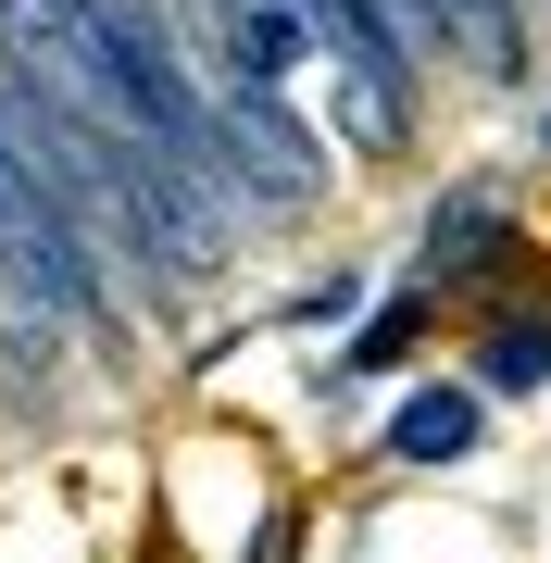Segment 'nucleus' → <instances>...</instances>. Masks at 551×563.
I'll list each match as a JSON object with an SVG mask.
<instances>
[{"instance_id":"obj_1","label":"nucleus","mask_w":551,"mask_h":563,"mask_svg":"<svg viewBox=\"0 0 551 563\" xmlns=\"http://www.w3.org/2000/svg\"><path fill=\"white\" fill-rule=\"evenodd\" d=\"M0 263H13L38 301L101 313V239H88V213L63 201L38 163H25V139H13V125H0Z\"/></svg>"},{"instance_id":"obj_2","label":"nucleus","mask_w":551,"mask_h":563,"mask_svg":"<svg viewBox=\"0 0 551 563\" xmlns=\"http://www.w3.org/2000/svg\"><path fill=\"white\" fill-rule=\"evenodd\" d=\"M213 125H225V176H251L264 201H301V188L327 176V163H313V139L288 125V101H276V88H251V76H239V101H225Z\"/></svg>"},{"instance_id":"obj_5","label":"nucleus","mask_w":551,"mask_h":563,"mask_svg":"<svg viewBox=\"0 0 551 563\" xmlns=\"http://www.w3.org/2000/svg\"><path fill=\"white\" fill-rule=\"evenodd\" d=\"M489 251V188H464V201L439 213V239H427V263H476Z\"/></svg>"},{"instance_id":"obj_3","label":"nucleus","mask_w":551,"mask_h":563,"mask_svg":"<svg viewBox=\"0 0 551 563\" xmlns=\"http://www.w3.org/2000/svg\"><path fill=\"white\" fill-rule=\"evenodd\" d=\"M388 451L401 463H464L476 451V388H414V401L388 413Z\"/></svg>"},{"instance_id":"obj_6","label":"nucleus","mask_w":551,"mask_h":563,"mask_svg":"<svg viewBox=\"0 0 551 563\" xmlns=\"http://www.w3.org/2000/svg\"><path fill=\"white\" fill-rule=\"evenodd\" d=\"M401 351H414V301H388L364 339H351V363H401Z\"/></svg>"},{"instance_id":"obj_4","label":"nucleus","mask_w":551,"mask_h":563,"mask_svg":"<svg viewBox=\"0 0 551 563\" xmlns=\"http://www.w3.org/2000/svg\"><path fill=\"white\" fill-rule=\"evenodd\" d=\"M476 376H489V388H539V376H551V325H539V313L489 325V351H476Z\"/></svg>"}]
</instances>
